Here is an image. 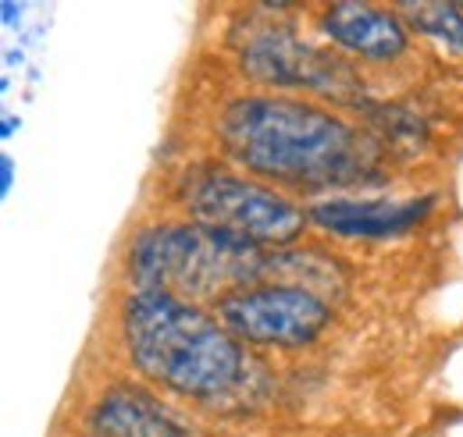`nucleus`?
<instances>
[{
  "mask_svg": "<svg viewBox=\"0 0 463 437\" xmlns=\"http://www.w3.org/2000/svg\"><path fill=\"white\" fill-rule=\"evenodd\" d=\"M232 161L282 185L339 189L374 178V146L332 110L279 97H246L218 121Z\"/></svg>",
  "mask_w": 463,
  "mask_h": 437,
  "instance_id": "nucleus-1",
  "label": "nucleus"
},
{
  "mask_svg": "<svg viewBox=\"0 0 463 437\" xmlns=\"http://www.w3.org/2000/svg\"><path fill=\"white\" fill-rule=\"evenodd\" d=\"M121 334L132 367L146 381L185 398H218L242 381L246 356L239 338L211 313L161 288L125 299Z\"/></svg>",
  "mask_w": 463,
  "mask_h": 437,
  "instance_id": "nucleus-2",
  "label": "nucleus"
},
{
  "mask_svg": "<svg viewBox=\"0 0 463 437\" xmlns=\"http://www.w3.org/2000/svg\"><path fill=\"white\" fill-rule=\"evenodd\" d=\"M128 271L139 288H161L172 295H225L222 288L235 284L246 288L250 277H260L268 271V256L260 246L207 228V224H157L146 228L132 242Z\"/></svg>",
  "mask_w": 463,
  "mask_h": 437,
  "instance_id": "nucleus-3",
  "label": "nucleus"
},
{
  "mask_svg": "<svg viewBox=\"0 0 463 437\" xmlns=\"http://www.w3.org/2000/svg\"><path fill=\"white\" fill-rule=\"evenodd\" d=\"M185 207L196 224L239 235L253 246H286L310 220L275 189H264L257 181L214 167H203L200 174L189 178Z\"/></svg>",
  "mask_w": 463,
  "mask_h": 437,
  "instance_id": "nucleus-4",
  "label": "nucleus"
},
{
  "mask_svg": "<svg viewBox=\"0 0 463 437\" xmlns=\"http://www.w3.org/2000/svg\"><path fill=\"white\" fill-rule=\"evenodd\" d=\"M218 317L242 341L299 349L317 341L321 330L332 324V306L303 284L275 281L225 292L218 299Z\"/></svg>",
  "mask_w": 463,
  "mask_h": 437,
  "instance_id": "nucleus-5",
  "label": "nucleus"
},
{
  "mask_svg": "<svg viewBox=\"0 0 463 437\" xmlns=\"http://www.w3.org/2000/svg\"><path fill=\"white\" fill-rule=\"evenodd\" d=\"M435 210V196L420 200H328L314 203L307 218L321 224L325 231L349 235V238H385L410 231L413 224Z\"/></svg>",
  "mask_w": 463,
  "mask_h": 437,
  "instance_id": "nucleus-6",
  "label": "nucleus"
},
{
  "mask_svg": "<svg viewBox=\"0 0 463 437\" xmlns=\"http://www.w3.org/2000/svg\"><path fill=\"white\" fill-rule=\"evenodd\" d=\"M242 68L257 82L271 86H314L332 89L325 79L328 71H339L335 60L314 54V47H303L286 29H264L242 47Z\"/></svg>",
  "mask_w": 463,
  "mask_h": 437,
  "instance_id": "nucleus-7",
  "label": "nucleus"
},
{
  "mask_svg": "<svg viewBox=\"0 0 463 437\" xmlns=\"http://www.w3.org/2000/svg\"><path fill=\"white\" fill-rule=\"evenodd\" d=\"M325 33L364 60H396L410 47L403 18L396 11L374 7V4H332L325 11Z\"/></svg>",
  "mask_w": 463,
  "mask_h": 437,
  "instance_id": "nucleus-8",
  "label": "nucleus"
},
{
  "mask_svg": "<svg viewBox=\"0 0 463 437\" xmlns=\"http://www.w3.org/2000/svg\"><path fill=\"white\" fill-rule=\"evenodd\" d=\"M90 437H185V427L143 387H108L90 409Z\"/></svg>",
  "mask_w": 463,
  "mask_h": 437,
  "instance_id": "nucleus-9",
  "label": "nucleus"
},
{
  "mask_svg": "<svg viewBox=\"0 0 463 437\" xmlns=\"http://www.w3.org/2000/svg\"><path fill=\"white\" fill-rule=\"evenodd\" d=\"M400 11H403L406 22H410L417 33H424V36H431V40H439V43H446V47H453V51L463 54V7L460 4L406 0V4H400Z\"/></svg>",
  "mask_w": 463,
  "mask_h": 437,
  "instance_id": "nucleus-10",
  "label": "nucleus"
},
{
  "mask_svg": "<svg viewBox=\"0 0 463 437\" xmlns=\"http://www.w3.org/2000/svg\"><path fill=\"white\" fill-rule=\"evenodd\" d=\"M0 164H4V192H7L11 189V157H4Z\"/></svg>",
  "mask_w": 463,
  "mask_h": 437,
  "instance_id": "nucleus-11",
  "label": "nucleus"
}]
</instances>
